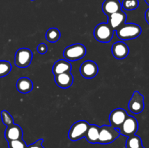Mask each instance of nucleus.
Here are the masks:
<instances>
[{
    "label": "nucleus",
    "mask_w": 149,
    "mask_h": 148,
    "mask_svg": "<svg viewBox=\"0 0 149 148\" xmlns=\"http://www.w3.org/2000/svg\"><path fill=\"white\" fill-rule=\"evenodd\" d=\"M1 117L2 123H4L6 126H10V125L14 123V120H13V116H12L11 115H10V113H9V112H7V110H2V111L1 112Z\"/></svg>",
    "instance_id": "23"
},
{
    "label": "nucleus",
    "mask_w": 149,
    "mask_h": 148,
    "mask_svg": "<svg viewBox=\"0 0 149 148\" xmlns=\"http://www.w3.org/2000/svg\"><path fill=\"white\" fill-rule=\"evenodd\" d=\"M139 6V1L138 0H123L122 3V7L127 11L137 9Z\"/></svg>",
    "instance_id": "22"
},
{
    "label": "nucleus",
    "mask_w": 149,
    "mask_h": 148,
    "mask_svg": "<svg viewBox=\"0 0 149 148\" xmlns=\"http://www.w3.org/2000/svg\"><path fill=\"white\" fill-rule=\"evenodd\" d=\"M89 126L90 124L86 120H79L74 123L70 128L68 131V139L73 142H76L84 138Z\"/></svg>",
    "instance_id": "4"
},
{
    "label": "nucleus",
    "mask_w": 149,
    "mask_h": 148,
    "mask_svg": "<svg viewBox=\"0 0 149 148\" xmlns=\"http://www.w3.org/2000/svg\"><path fill=\"white\" fill-rule=\"evenodd\" d=\"M111 52L116 59H123L126 58L129 54V47L125 42L117 41L112 46Z\"/></svg>",
    "instance_id": "12"
},
{
    "label": "nucleus",
    "mask_w": 149,
    "mask_h": 148,
    "mask_svg": "<svg viewBox=\"0 0 149 148\" xmlns=\"http://www.w3.org/2000/svg\"><path fill=\"white\" fill-rule=\"evenodd\" d=\"M128 114L125 110L122 108H116L113 110L109 115V121L111 126L115 129H119L125 119L127 118Z\"/></svg>",
    "instance_id": "10"
},
{
    "label": "nucleus",
    "mask_w": 149,
    "mask_h": 148,
    "mask_svg": "<svg viewBox=\"0 0 149 148\" xmlns=\"http://www.w3.org/2000/svg\"><path fill=\"white\" fill-rule=\"evenodd\" d=\"M99 133H100V127L97 125L90 124L84 137L90 143L97 144L98 142Z\"/></svg>",
    "instance_id": "18"
},
{
    "label": "nucleus",
    "mask_w": 149,
    "mask_h": 148,
    "mask_svg": "<svg viewBox=\"0 0 149 148\" xmlns=\"http://www.w3.org/2000/svg\"><path fill=\"white\" fill-rule=\"evenodd\" d=\"M142 140L141 137L137 135L129 136L126 142V148H137L142 147Z\"/></svg>",
    "instance_id": "20"
},
{
    "label": "nucleus",
    "mask_w": 149,
    "mask_h": 148,
    "mask_svg": "<svg viewBox=\"0 0 149 148\" xmlns=\"http://www.w3.org/2000/svg\"><path fill=\"white\" fill-rule=\"evenodd\" d=\"M137 148H144V147L142 146V147H137Z\"/></svg>",
    "instance_id": "29"
},
{
    "label": "nucleus",
    "mask_w": 149,
    "mask_h": 148,
    "mask_svg": "<svg viewBox=\"0 0 149 148\" xmlns=\"http://www.w3.org/2000/svg\"><path fill=\"white\" fill-rule=\"evenodd\" d=\"M5 139L7 142L23 138V129L19 125L13 124L7 126L5 132H4Z\"/></svg>",
    "instance_id": "13"
},
{
    "label": "nucleus",
    "mask_w": 149,
    "mask_h": 148,
    "mask_svg": "<svg viewBox=\"0 0 149 148\" xmlns=\"http://www.w3.org/2000/svg\"><path fill=\"white\" fill-rule=\"evenodd\" d=\"M16 88L19 92L22 94H28L33 89V83L30 78L27 77H22L17 80Z\"/></svg>",
    "instance_id": "17"
},
{
    "label": "nucleus",
    "mask_w": 149,
    "mask_h": 148,
    "mask_svg": "<svg viewBox=\"0 0 149 148\" xmlns=\"http://www.w3.org/2000/svg\"><path fill=\"white\" fill-rule=\"evenodd\" d=\"M43 139H38L37 141L34 142V143L31 144V145L27 146V148H45L42 145V143H43Z\"/></svg>",
    "instance_id": "25"
},
{
    "label": "nucleus",
    "mask_w": 149,
    "mask_h": 148,
    "mask_svg": "<svg viewBox=\"0 0 149 148\" xmlns=\"http://www.w3.org/2000/svg\"><path fill=\"white\" fill-rule=\"evenodd\" d=\"M118 129L120 134L129 137L132 135H135L138 131V122L135 117L128 115L122 126Z\"/></svg>",
    "instance_id": "7"
},
{
    "label": "nucleus",
    "mask_w": 149,
    "mask_h": 148,
    "mask_svg": "<svg viewBox=\"0 0 149 148\" xmlns=\"http://www.w3.org/2000/svg\"><path fill=\"white\" fill-rule=\"evenodd\" d=\"M120 135L118 129H115L110 125H103L100 127L98 144L107 145L116 140Z\"/></svg>",
    "instance_id": "2"
},
{
    "label": "nucleus",
    "mask_w": 149,
    "mask_h": 148,
    "mask_svg": "<svg viewBox=\"0 0 149 148\" xmlns=\"http://www.w3.org/2000/svg\"><path fill=\"white\" fill-rule=\"evenodd\" d=\"M114 30L108 23H100L94 30V36L95 39L101 43H108L113 38Z\"/></svg>",
    "instance_id": "5"
},
{
    "label": "nucleus",
    "mask_w": 149,
    "mask_h": 148,
    "mask_svg": "<svg viewBox=\"0 0 149 148\" xmlns=\"http://www.w3.org/2000/svg\"><path fill=\"white\" fill-rule=\"evenodd\" d=\"M9 148H27V145L26 142L22 139H16V140H12L8 142Z\"/></svg>",
    "instance_id": "24"
},
{
    "label": "nucleus",
    "mask_w": 149,
    "mask_h": 148,
    "mask_svg": "<svg viewBox=\"0 0 149 148\" xmlns=\"http://www.w3.org/2000/svg\"><path fill=\"white\" fill-rule=\"evenodd\" d=\"M12 71V65L9 61L0 60V78L8 75Z\"/></svg>",
    "instance_id": "21"
},
{
    "label": "nucleus",
    "mask_w": 149,
    "mask_h": 148,
    "mask_svg": "<svg viewBox=\"0 0 149 148\" xmlns=\"http://www.w3.org/2000/svg\"><path fill=\"white\" fill-rule=\"evenodd\" d=\"M55 81L57 85L62 89H67L71 86L74 82V77L71 72L63 73L55 75Z\"/></svg>",
    "instance_id": "14"
},
{
    "label": "nucleus",
    "mask_w": 149,
    "mask_h": 148,
    "mask_svg": "<svg viewBox=\"0 0 149 148\" xmlns=\"http://www.w3.org/2000/svg\"><path fill=\"white\" fill-rule=\"evenodd\" d=\"M33 54L28 48H20L15 55V65L18 68H26L29 66L32 61Z\"/></svg>",
    "instance_id": "6"
},
{
    "label": "nucleus",
    "mask_w": 149,
    "mask_h": 148,
    "mask_svg": "<svg viewBox=\"0 0 149 148\" xmlns=\"http://www.w3.org/2000/svg\"><path fill=\"white\" fill-rule=\"evenodd\" d=\"M80 73L84 78L90 79L93 78L98 73V65L94 61H84L80 67Z\"/></svg>",
    "instance_id": "9"
},
{
    "label": "nucleus",
    "mask_w": 149,
    "mask_h": 148,
    "mask_svg": "<svg viewBox=\"0 0 149 148\" xmlns=\"http://www.w3.org/2000/svg\"><path fill=\"white\" fill-rule=\"evenodd\" d=\"M127 15L122 10L113 13L108 16V24L112 28L113 30H116L119 27L125 23Z\"/></svg>",
    "instance_id": "11"
},
{
    "label": "nucleus",
    "mask_w": 149,
    "mask_h": 148,
    "mask_svg": "<svg viewBox=\"0 0 149 148\" xmlns=\"http://www.w3.org/2000/svg\"><path fill=\"white\" fill-rule=\"evenodd\" d=\"M87 53V49L81 44H74L67 46L63 51V57L68 61L82 59Z\"/></svg>",
    "instance_id": "3"
},
{
    "label": "nucleus",
    "mask_w": 149,
    "mask_h": 148,
    "mask_svg": "<svg viewBox=\"0 0 149 148\" xmlns=\"http://www.w3.org/2000/svg\"><path fill=\"white\" fill-rule=\"evenodd\" d=\"M32 1H33V0H32Z\"/></svg>",
    "instance_id": "30"
},
{
    "label": "nucleus",
    "mask_w": 149,
    "mask_h": 148,
    "mask_svg": "<svg viewBox=\"0 0 149 148\" xmlns=\"http://www.w3.org/2000/svg\"><path fill=\"white\" fill-rule=\"evenodd\" d=\"M122 8L119 0H105L102 4V10L107 16L120 11Z\"/></svg>",
    "instance_id": "15"
},
{
    "label": "nucleus",
    "mask_w": 149,
    "mask_h": 148,
    "mask_svg": "<svg viewBox=\"0 0 149 148\" xmlns=\"http://www.w3.org/2000/svg\"><path fill=\"white\" fill-rule=\"evenodd\" d=\"M145 1H146V3L148 4V5H149V0H145Z\"/></svg>",
    "instance_id": "28"
},
{
    "label": "nucleus",
    "mask_w": 149,
    "mask_h": 148,
    "mask_svg": "<svg viewBox=\"0 0 149 148\" xmlns=\"http://www.w3.org/2000/svg\"><path fill=\"white\" fill-rule=\"evenodd\" d=\"M61 38V32L56 28H51L47 31L46 39L50 43L57 42Z\"/></svg>",
    "instance_id": "19"
},
{
    "label": "nucleus",
    "mask_w": 149,
    "mask_h": 148,
    "mask_svg": "<svg viewBox=\"0 0 149 148\" xmlns=\"http://www.w3.org/2000/svg\"><path fill=\"white\" fill-rule=\"evenodd\" d=\"M71 68L72 66L69 61L66 59H59L54 64L52 67V73L54 75H56L58 74L63 73L71 72Z\"/></svg>",
    "instance_id": "16"
},
{
    "label": "nucleus",
    "mask_w": 149,
    "mask_h": 148,
    "mask_svg": "<svg viewBox=\"0 0 149 148\" xmlns=\"http://www.w3.org/2000/svg\"><path fill=\"white\" fill-rule=\"evenodd\" d=\"M142 32L141 26L135 23L122 25L116 30V34L121 40H132L138 37Z\"/></svg>",
    "instance_id": "1"
},
{
    "label": "nucleus",
    "mask_w": 149,
    "mask_h": 148,
    "mask_svg": "<svg viewBox=\"0 0 149 148\" xmlns=\"http://www.w3.org/2000/svg\"><path fill=\"white\" fill-rule=\"evenodd\" d=\"M144 107H145L144 97L138 91H135L130 100L129 104H128L129 110L132 113L138 114L144 110Z\"/></svg>",
    "instance_id": "8"
},
{
    "label": "nucleus",
    "mask_w": 149,
    "mask_h": 148,
    "mask_svg": "<svg viewBox=\"0 0 149 148\" xmlns=\"http://www.w3.org/2000/svg\"><path fill=\"white\" fill-rule=\"evenodd\" d=\"M145 18H146V22L148 23V24H149V9H148V10L146 11Z\"/></svg>",
    "instance_id": "27"
},
{
    "label": "nucleus",
    "mask_w": 149,
    "mask_h": 148,
    "mask_svg": "<svg viewBox=\"0 0 149 148\" xmlns=\"http://www.w3.org/2000/svg\"><path fill=\"white\" fill-rule=\"evenodd\" d=\"M37 51L39 54H45L47 52V46L45 43H41L38 45Z\"/></svg>",
    "instance_id": "26"
}]
</instances>
